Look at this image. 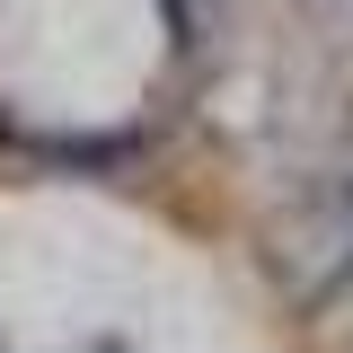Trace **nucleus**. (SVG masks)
Here are the masks:
<instances>
[]
</instances>
